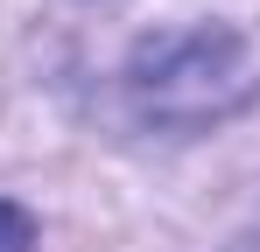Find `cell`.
I'll return each mask as SVG.
<instances>
[{
  "label": "cell",
  "mask_w": 260,
  "mask_h": 252,
  "mask_svg": "<svg viewBox=\"0 0 260 252\" xmlns=\"http://www.w3.org/2000/svg\"><path fill=\"white\" fill-rule=\"evenodd\" d=\"M232 252H260V231H246V238H239V245H232Z\"/></svg>",
  "instance_id": "3"
},
{
  "label": "cell",
  "mask_w": 260,
  "mask_h": 252,
  "mask_svg": "<svg viewBox=\"0 0 260 252\" xmlns=\"http://www.w3.org/2000/svg\"><path fill=\"white\" fill-rule=\"evenodd\" d=\"M253 49L239 28H218V21H197V28H169V35L141 42L127 63V98L141 119L155 126H204L225 119L253 98Z\"/></svg>",
  "instance_id": "1"
},
{
  "label": "cell",
  "mask_w": 260,
  "mask_h": 252,
  "mask_svg": "<svg viewBox=\"0 0 260 252\" xmlns=\"http://www.w3.org/2000/svg\"><path fill=\"white\" fill-rule=\"evenodd\" d=\"M36 245V217L21 203H0V252H28Z\"/></svg>",
  "instance_id": "2"
}]
</instances>
